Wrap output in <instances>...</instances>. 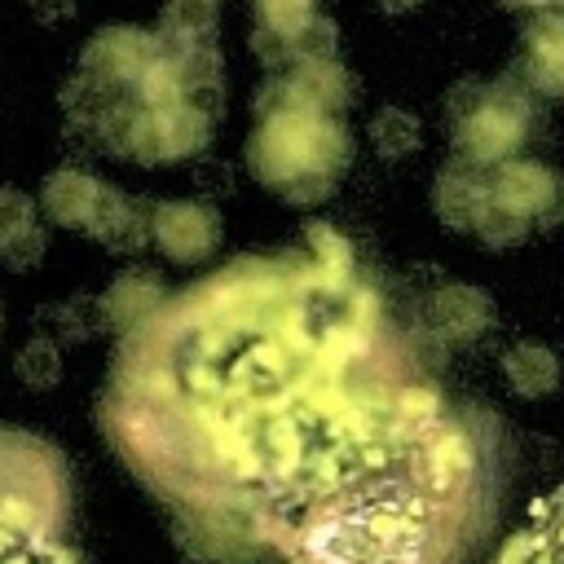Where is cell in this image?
I'll return each instance as SVG.
<instances>
[{
    "label": "cell",
    "mask_w": 564,
    "mask_h": 564,
    "mask_svg": "<svg viewBox=\"0 0 564 564\" xmlns=\"http://www.w3.org/2000/svg\"><path fill=\"white\" fill-rule=\"evenodd\" d=\"M123 427L159 485L295 564H445L463 542L476 454L330 273L251 264L172 304L128 357Z\"/></svg>",
    "instance_id": "1"
},
{
    "label": "cell",
    "mask_w": 564,
    "mask_h": 564,
    "mask_svg": "<svg viewBox=\"0 0 564 564\" xmlns=\"http://www.w3.org/2000/svg\"><path fill=\"white\" fill-rule=\"evenodd\" d=\"M0 564H75L62 538L57 467L13 436H0Z\"/></svg>",
    "instance_id": "2"
},
{
    "label": "cell",
    "mask_w": 564,
    "mask_h": 564,
    "mask_svg": "<svg viewBox=\"0 0 564 564\" xmlns=\"http://www.w3.org/2000/svg\"><path fill=\"white\" fill-rule=\"evenodd\" d=\"M489 203H498L524 220H542V225H546V212H555V220H564V185L542 163H502L498 176L489 181Z\"/></svg>",
    "instance_id": "3"
},
{
    "label": "cell",
    "mask_w": 564,
    "mask_h": 564,
    "mask_svg": "<svg viewBox=\"0 0 564 564\" xmlns=\"http://www.w3.org/2000/svg\"><path fill=\"white\" fill-rule=\"evenodd\" d=\"M524 66H529V79L546 97H564V18L560 13H538L529 22Z\"/></svg>",
    "instance_id": "4"
},
{
    "label": "cell",
    "mask_w": 564,
    "mask_h": 564,
    "mask_svg": "<svg viewBox=\"0 0 564 564\" xmlns=\"http://www.w3.org/2000/svg\"><path fill=\"white\" fill-rule=\"evenodd\" d=\"M502 375L516 397H551L564 379V366H560L555 348H546L538 339H520L502 352Z\"/></svg>",
    "instance_id": "5"
},
{
    "label": "cell",
    "mask_w": 564,
    "mask_h": 564,
    "mask_svg": "<svg viewBox=\"0 0 564 564\" xmlns=\"http://www.w3.org/2000/svg\"><path fill=\"white\" fill-rule=\"evenodd\" d=\"M524 106L520 101H489V106H476V119L471 128L463 132V145L476 154V159H498L507 154L520 132H524Z\"/></svg>",
    "instance_id": "6"
},
{
    "label": "cell",
    "mask_w": 564,
    "mask_h": 564,
    "mask_svg": "<svg viewBox=\"0 0 564 564\" xmlns=\"http://www.w3.org/2000/svg\"><path fill=\"white\" fill-rule=\"evenodd\" d=\"M489 317H494L489 300H485L480 291H471V286H449V291L436 295V304H432V326H436L445 339H454V344L476 339V335L489 326Z\"/></svg>",
    "instance_id": "7"
},
{
    "label": "cell",
    "mask_w": 564,
    "mask_h": 564,
    "mask_svg": "<svg viewBox=\"0 0 564 564\" xmlns=\"http://www.w3.org/2000/svg\"><path fill=\"white\" fill-rule=\"evenodd\" d=\"M502 564H564V511H546L542 524H529L502 555Z\"/></svg>",
    "instance_id": "8"
}]
</instances>
